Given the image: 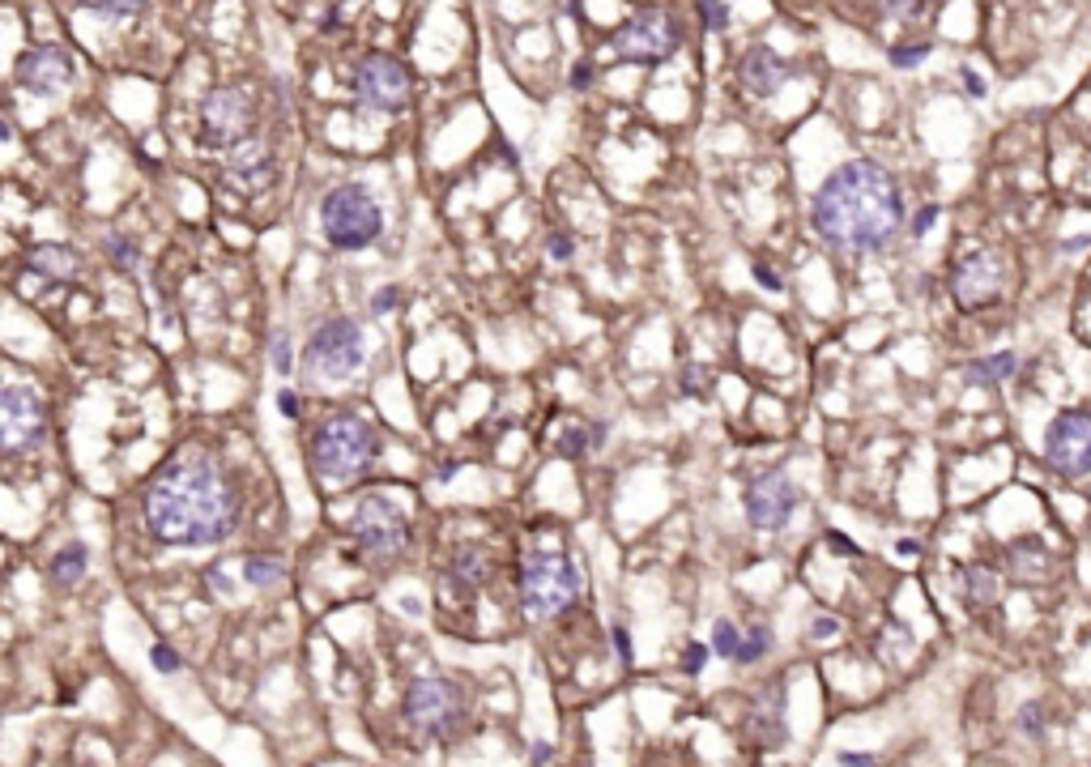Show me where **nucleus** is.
<instances>
[{
  "mask_svg": "<svg viewBox=\"0 0 1091 767\" xmlns=\"http://www.w3.org/2000/svg\"><path fill=\"white\" fill-rule=\"evenodd\" d=\"M397 304H401V290H397V286H384L380 295H371V311H376V316H389V311H393Z\"/></svg>",
  "mask_w": 1091,
  "mask_h": 767,
  "instance_id": "obj_40",
  "label": "nucleus"
},
{
  "mask_svg": "<svg viewBox=\"0 0 1091 767\" xmlns=\"http://www.w3.org/2000/svg\"><path fill=\"white\" fill-rule=\"evenodd\" d=\"M1044 555H1049V550H1044L1037 537H1028V542H1015V546H1010V571L1028 580V576H1037V571L1044 567Z\"/></svg>",
  "mask_w": 1091,
  "mask_h": 767,
  "instance_id": "obj_27",
  "label": "nucleus"
},
{
  "mask_svg": "<svg viewBox=\"0 0 1091 767\" xmlns=\"http://www.w3.org/2000/svg\"><path fill=\"white\" fill-rule=\"evenodd\" d=\"M1002 290H1006V264H1002V256L977 248V252H964L955 260L951 295H955V304L964 307V311H981V307L997 304Z\"/></svg>",
  "mask_w": 1091,
  "mask_h": 767,
  "instance_id": "obj_15",
  "label": "nucleus"
},
{
  "mask_svg": "<svg viewBox=\"0 0 1091 767\" xmlns=\"http://www.w3.org/2000/svg\"><path fill=\"white\" fill-rule=\"evenodd\" d=\"M376 457H380V435L358 413H329L307 440V460L320 482H338V486L358 482L376 465Z\"/></svg>",
  "mask_w": 1091,
  "mask_h": 767,
  "instance_id": "obj_3",
  "label": "nucleus"
},
{
  "mask_svg": "<svg viewBox=\"0 0 1091 767\" xmlns=\"http://www.w3.org/2000/svg\"><path fill=\"white\" fill-rule=\"evenodd\" d=\"M30 269H35V273H44L48 282H73V277H77V269H82V260L69 252V248L39 244V248L30 252Z\"/></svg>",
  "mask_w": 1091,
  "mask_h": 767,
  "instance_id": "obj_23",
  "label": "nucleus"
},
{
  "mask_svg": "<svg viewBox=\"0 0 1091 767\" xmlns=\"http://www.w3.org/2000/svg\"><path fill=\"white\" fill-rule=\"evenodd\" d=\"M48 440V406L35 388L26 384H9L0 393V444L4 453L22 457L30 448H39Z\"/></svg>",
  "mask_w": 1091,
  "mask_h": 767,
  "instance_id": "obj_12",
  "label": "nucleus"
},
{
  "mask_svg": "<svg viewBox=\"0 0 1091 767\" xmlns=\"http://www.w3.org/2000/svg\"><path fill=\"white\" fill-rule=\"evenodd\" d=\"M550 755H554V751H550V746H546V742H534V764H546V759H550Z\"/></svg>",
  "mask_w": 1091,
  "mask_h": 767,
  "instance_id": "obj_49",
  "label": "nucleus"
},
{
  "mask_svg": "<svg viewBox=\"0 0 1091 767\" xmlns=\"http://www.w3.org/2000/svg\"><path fill=\"white\" fill-rule=\"evenodd\" d=\"M1044 465L1075 482L1091 473V409H1062L1044 431Z\"/></svg>",
  "mask_w": 1091,
  "mask_h": 767,
  "instance_id": "obj_11",
  "label": "nucleus"
},
{
  "mask_svg": "<svg viewBox=\"0 0 1091 767\" xmlns=\"http://www.w3.org/2000/svg\"><path fill=\"white\" fill-rule=\"evenodd\" d=\"M367 367V333L354 316H333L307 337V371L316 380H354Z\"/></svg>",
  "mask_w": 1091,
  "mask_h": 767,
  "instance_id": "obj_7",
  "label": "nucleus"
},
{
  "mask_svg": "<svg viewBox=\"0 0 1091 767\" xmlns=\"http://www.w3.org/2000/svg\"><path fill=\"white\" fill-rule=\"evenodd\" d=\"M841 764L844 767H879L874 764V755H866V751H841Z\"/></svg>",
  "mask_w": 1091,
  "mask_h": 767,
  "instance_id": "obj_46",
  "label": "nucleus"
},
{
  "mask_svg": "<svg viewBox=\"0 0 1091 767\" xmlns=\"http://www.w3.org/2000/svg\"><path fill=\"white\" fill-rule=\"evenodd\" d=\"M1019 729H1023V733H1041L1044 729L1041 704H1023V708H1019Z\"/></svg>",
  "mask_w": 1091,
  "mask_h": 767,
  "instance_id": "obj_38",
  "label": "nucleus"
},
{
  "mask_svg": "<svg viewBox=\"0 0 1091 767\" xmlns=\"http://www.w3.org/2000/svg\"><path fill=\"white\" fill-rule=\"evenodd\" d=\"M887 13H895V17H908V13H921V4L925 0H879Z\"/></svg>",
  "mask_w": 1091,
  "mask_h": 767,
  "instance_id": "obj_44",
  "label": "nucleus"
},
{
  "mask_svg": "<svg viewBox=\"0 0 1091 767\" xmlns=\"http://www.w3.org/2000/svg\"><path fill=\"white\" fill-rule=\"evenodd\" d=\"M226 180L244 193H265L273 184V153L265 141H240L235 150L226 153Z\"/></svg>",
  "mask_w": 1091,
  "mask_h": 767,
  "instance_id": "obj_18",
  "label": "nucleus"
},
{
  "mask_svg": "<svg viewBox=\"0 0 1091 767\" xmlns=\"http://www.w3.org/2000/svg\"><path fill=\"white\" fill-rule=\"evenodd\" d=\"M354 95H358V107H363V111L401 115L405 102H409V95H414V77H409V69L401 64L397 55L371 51V55H363L358 69H354Z\"/></svg>",
  "mask_w": 1091,
  "mask_h": 767,
  "instance_id": "obj_9",
  "label": "nucleus"
},
{
  "mask_svg": "<svg viewBox=\"0 0 1091 767\" xmlns=\"http://www.w3.org/2000/svg\"><path fill=\"white\" fill-rule=\"evenodd\" d=\"M895 550H899V555H904V559H912V555H917V542H899V546H895Z\"/></svg>",
  "mask_w": 1091,
  "mask_h": 767,
  "instance_id": "obj_51",
  "label": "nucleus"
},
{
  "mask_svg": "<svg viewBox=\"0 0 1091 767\" xmlns=\"http://www.w3.org/2000/svg\"><path fill=\"white\" fill-rule=\"evenodd\" d=\"M244 580H248L252 589H273V584L286 580V562L273 559V555H252L244 562Z\"/></svg>",
  "mask_w": 1091,
  "mask_h": 767,
  "instance_id": "obj_25",
  "label": "nucleus"
},
{
  "mask_svg": "<svg viewBox=\"0 0 1091 767\" xmlns=\"http://www.w3.org/2000/svg\"><path fill=\"white\" fill-rule=\"evenodd\" d=\"M836 631H841V622H836L832 614H823V618H814V622H810V631H806V635H810V640H832Z\"/></svg>",
  "mask_w": 1091,
  "mask_h": 767,
  "instance_id": "obj_41",
  "label": "nucleus"
},
{
  "mask_svg": "<svg viewBox=\"0 0 1091 767\" xmlns=\"http://www.w3.org/2000/svg\"><path fill=\"white\" fill-rule=\"evenodd\" d=\"M401 713H405V725L431 742H452L465 733V720H469V704H465V691L452 682V678H440V673H427V678H414L405 686V700H401Z\"/></svg>",
  "mask_w": 1091,
  "mask_h": 767,
  "instance_id": "obj_5",
  "label": "nucleus"
},
{
  "mask_svg": "<svg viewBox=\"0 0 1091 767\" xmlns=\"http://www.w3.org/2000/svg\"><path fill=\"white\" fill-rule=\"evenodd\" d=\"M240 486L205 448H184L146 486L142 516L162 546H218L240 529Z\"/></svg>",
  "mask_w": 1091,
  "mask_h": 767,
  "instance_id": "obj_1",
  "label": "nucleus"
},
{
  "mask_svg": "<svg viewBox=\"0 0 1091 767\" xmlns=\"http://www.w3.org/2000/svg\"><path fill=\"white\" fill-rule=\"evenodd\" d=\"M746 733L768 751L785 742V691H781V682H772V686H763L755 695V704L746 708Z\"/></svg>",
  "mask_w": 1091,
  "mask_h": 767,
  "instance_id": "obj_19",
  "label": "nucleus"
},
{
  "mask_svg": "<svg viewBox=\"0 0 1091 767\" xmlns=\"http://www.w3.org/2000/svg\"><path fill=\"white\" fill-rule=\"evenodd\" d=\"M797 504H801V491H797L785 473H772V469H768V473H755L743 491L746 520H750V529H763V533L785 529V524L794 520Z\"/></svg>",
  "mask_w": 1091,
  "mask_h": 767,
  "instance_id": "obj_14",
  "label": "nucleus"
},
{
  "mask_svg": "<svg viewBox=\"0 0 1091 767\" xmlns=\"http://www.w3.org/2000/svg\"><path fill=\"white\" fill-rule=\"evenodd\" d=\"M930 55V44H912V48H892V64L895 69H912Z\"/></svg>",
  "mask_w": 1091,
  "mask_h": 767,
  "instance_id": "obj_35",
  "label": "nucleus"
},
{
  "mask_svg": "<svg viewBox=\"0 0 1091 767\" xmlns=\"http://www.w3.org/2000/svg\"><path fill=\"white\" fill-rule=\"evenodd\" d=\"M86 9L107 13V17H133L137 9H146V0H82Z\"/></svg>",
  "mask_w": 1091,
  "mask_h": 767,
  "instance_id": "obj_32",
  "label": "nucleus"
},
{
  "mask_svg": "<svg viewBox=\"0 0 1091 767\" xmlns=\"http://www.w3.org/2000/svg\"><path fill=\"white\" fill-rule=\"evenodd\" d=\"M320 235L338 252H363L384 235V209L363 184H338L320 201Z\"/></svg>",
  "mask_w": 1091,
  "mask_h": 767,
  "instance_id": "obj_4",
  "label": "nucleus"
},
{
  "mask_svg": "<svg viewBox=\"0 0 1091 767\" xmlns=\"http://www.w3.org/2000/svg\"><path fill=\"white\" fill-rule=\"evenodd\" d=\"M738 648H743V631L734 622H716L712 627V653L725 657V661H738Z\"/></svg>",
  "mask_w": 1091,
  "mask_h": 767,
  "instance_id": "obj_30",
  "label": "nucleus"
},
{
  "mask_svg": "<svg viewBox=\"0 0 1091 767\" xmlns=\"http://www.w3.org/2000/svg\"><path fill=\"white\" fill-rule=\"evenodd\" d=\"M252 124H256L252 99L235 86H222L200 102V141L213 150H235L240 141H248Z\"/></svg>",
  "mask_w": 1091,
  "mask_h": 767,
  "instance_id": "obj_13",
  "label": "nucleus"
},
{
  "mask_svg": "<svg viewBox=\"0 0 1091 767\" xmlns=\"http://www.w3.org/2000/svg\"><path fill=\"white\" fill-rule=\"evenodd\" d=\"M350 537L371 562H393L405 555L409 542V520L405 508L389 495H367L350 516Z\"/></svg>",
  "mask_w": 1091,
  "mask_h": 767,
  "instance_id": "obj_8",
  "label": "nucleus"
},
{
  "mask_svg": "<svg viewBox=\"0 0 1091 767\" xmlns=\"http://www.w3.org/2000/svg\"><path fill=\"white\" fill-rule=\"evenodd\" d=\"M772 648V627L768 622H750V631L743 635V648H738V661L734 665H755L768 657Z\"/></svg>",
  "mask_w": 1091,
  "mask_h": 767,
  "instance_id": "obj_28",
  "label": "nucleus"
},
{
  "mask_svg": "<svg viewBox=\"0 0 1091 767\" xmlns=\"http://www.w3.org/2000/svg\"><path fill=\"white\" fill-rule=\"evenodd\" d=\"M102 252L111 256V264L124 269V273H133V269L142 264V252H137L133 239H124V235H107V239H102Z\"/></svg>",
  "mask_w": 1091,
  "mask_h": 767,
  "instance_id": "obj_29",
  "label": "nucleus"
},
{
  "mask_svg": "<svg viewBox=\"0 0 1091 767\" xmlns=\"http://www.w3.org/2000/svg\"><path fill=\"white\" fill-rule=\"evenodd\" d=\"M703 375H708L703 367H683L678 380H683V393H687V397H703Z\"/></svg>",
  "mask_w": 1091,
  "mask_h": 767,
  "instance_id": "obj_39",
  "label": "nucleus"
},
{
  "mask_svg": "<svg viewBox=\"0 0 1091 767\" xmlns=\"http://www.w3.org/2000/svg\"><path fill=\"white\" fill-rule=\"evenodd\" d=\"M149 665H154L158 673H180V669H184L180 653H175V648H167V644H154V648H149Z\"/></svg>",
  "mask_w": 1091,
  "mask_h": 767,
  "instance_id": "obj_34",
  "label": "nucleus"
},
{
  "mask_svg": "<svg viewBox=\"0 0 1091 767\" xmlns=\"http://www.w3.org/2000/svg\"><path fill=\"white\" fill-rule=\"evenodd\" d=\"M1015 367H1019V358L1010 355V350H997L990 358H972L964 367V380L977 384V388H993V384H1006L1015 375Z\"/></svg>",
  "mask_w": 1091,
  "mask_h": 767,
  "instance_id": "obj_22",
  "label": "nucleus"
},
{
  "mask_svg": "<svg viewBox=\"0 0 1091 767\" xmlns=\"http://www.w3.org/2000/svg\"><path fill=\"white\" fill-rule=\"evenodd\" d=\"M269 358H273V371H278V375H291L295 358H291V337H286V333H273V346H269Z\"/></svg>",
  "mask_w": 1091,
  "mask_h": 767,
  "instance_id": "obj_33",
  "label": "nucleus"
},
{
  "mask_svg": "<svg viewBox=\"0 0 1091 767\" xmlns=\"http://www.w3.org/2000/svg\"><path fill=\"white\" fill-rule=\"evenodd\" d=\"M605 440V422H593V426H572V431H563V440H559V453L563 457H580V453H589Z\"/></svg>",
  "mask_w": 1091,
  "mask_h": 767,
  "instance_id": "obj_26",
  "label": "nucleus"
},
{
  "mask_svg": "<svg viewBox=\"0 0 1091 767\" xmlns=\"http://www.w3.org/2000/svg\"><path fill=\"white\" fill-rule=\"evenodd\" d=\"M810 226L823 244L841 252L887 248L904 226V197L887 166L870 158H853L836 166L810 201Z\"/></svg>",
  "mask_w": 1091,
  "mask_h": 767,
  "instance_id": "obj_2",
  "label": "nucleus"
},
{
  "mask_svg": "<svg viewBox=\"0 0 1091 767\" xmlns=\"http://www.w3.org/2000/svg\"><path fill=\"white\" fill-rule=\"evenodd\" d=\"M750 273L759 277V286H763V290H781V277H776V273H772V269H768L763 260H755V264H750Z\"/></svg>",
  "mask_w": 1091,
  "mask_h": 767,
  "instance_id": "obj_45",
  "label": "nucleus"
},
{
  "mask_svg": "<svg viewBox=\"0 0 1091 767\" xmlns=\"http://www.w3.org/2000/svg\"><path fill=\"white\" fill-rule=\"evenodd\" d=\"M699 22H703L708 35L730 30V4L725 0H699Z\"/></svg>",
  "mask_w": 1091,
  "mask_h": 767,
  "instance_id": "obj_31",
  "label": "nucleus"
},
{
  "mask_svg": "<svg viewBox=\"0 0 1091 767\" xmlns=\"http://www.w3.org/2000/svg\"><path fill=\"white\" fill-rule=\"evenodd\" d=\"M73 77H77V60L56 44H39V48L22 51V60H17V86L30 95H44V99L64 95L73 86Z\"/></svg>",
  "mask_w": 1091,
  "mask_h": 767,
  "instance_id": "obj_16",
  "label": "nucleus"
},
{
  "mask_svg": "<svg viewBox=\"0 0 1091 767\" xmlns=\"http://www.w3.org/2000/svg\"><path fill=\"white\" fill-rule=\"evenodd\" d=\"M278 409H282L286 418H298V397L291 393V388H282V393H278Z\"/></svg>",
  "mask_w": 1091,
  "mask_h": 767,
  "instance_id": "obj_48",
  "label": "nucleus"
},
{
  "mask_svg": "<svg viewBox=\"0 0 1091 767\" xmlns=\"http://www.w3.org/2000/svg\"><path fill=\"white\" fill-rule=\"evenodd\" d=\"M939 213H943V209H939V205H925V209H921V213H917V218H912V235H917V239H921V235H925V231H930V226H934V222H939Z\"/></svg>",
  "mask_w": 1091,
  "mask_h": 767,
  "instance_id": "obj_43",
  "label": "nucleus"
},
{
  "mask_svg": "<svg viewBox=\"0 0 1091 767\" xmlns=\"http://www.w3.org/2000/svg\"><path fill=\"white\" fill-rule=\"evenodd\" d=\"M86 567H90L86 546H82V542H69V546L51 559V576H56V584L73 589V584H82V580H86Z\"/></svg>",
  "mask_w": 1091,
  "mask_h": 767,
  "instance_id": "obj_24",
  "label": "nucleus"
},
{
  "mask_svg": "<svg viewBox=\"0 0 1091 767\" xmlns=\"http://www.w3.org/2000/svg\"><path fill=\"white\" fill-rule=\"evenodd\" d=\"M448 580H452L456 589H465V593L482 589V584L491 580V555H487V550H474V546L456 550L452 562H448Z\"/></svg>",
  "mask_w": 1091,
  "mask_h": 767,
  "instance_id": "obj_21",
  "label": "nucleus"
},
{
  "mask_svg": "<svg viewBox=\"0 0 1091 767\" xmlns=\"http://www.w3.org/2000/svg\"><path fill=\"white\" fill-rule=\"evenodd\" d=\"M708 653H712V644H687V653H683V673H699L703 665H708Z\"/></svg>",
  "mask_w": 1091,
  "mask_h": 767,
  "instance_id": "obj_36",
  "label": "nucleus"
},
{
  "mask_svg": "<svg viewBox=\"0 0 1091 767\" xmlns=\"http://www.w3.org/2000/svg\"><path fill=\"white\" fill-rule=\"evenodd\" d=\"M585 593L580 567L567 555L554 550H534L520 562V602L534 618H554V614L572 610Z\"/></svg>",
  "mask_w": 1091,
  "mask_h": 767,
  "instance_id": "obj_6",
  "label": "nucleus"
},
{
  "mask_svg": "<svg viewBox=\"0 0 1091 767\" xmlns=\"http://www.w3.org/2000/svg\"><path fill=\"white\" fill-rule=\"evenodd\" d=\"M789 77H794V69L768 48V44H755V48L743 51V60H738V82H743L746 95H755V99H772Z\"/></svg>",
  "mask_w": 1091,
  "mask_h": 767,
  "instance_id": "obj_17",
  "label": "nucleus"
},
{
  "mask_svg": "<svg viewBox=\"0 0 1091 767\" xmlns=\"http://www.w3.org/2000/svg\"><path fill=\"white\" fill-rule=\"evenodd\" d=\"M589 82H593V69H589V64H576V69H572V90H589Z\"/></svg>",
  "mask_w": 1091,
  "mask_h": 767,
  "instance_id": "obj_47",
  "label": "nucleus"
},
{
  "mask_svg": "<svg viewBox=\"0 0 1091 767\" xmlns=\"http://www.w3.org/2000/svg\"><path fill=\"white\" fill-rule=\"evenodd\" d=\"M610 640H614V648H618V661L623 665L636 661V653H632V635H627V627H623V622H614V627H610Z\"/></svg>",
  "mask_w": 1091,
  "mask_h": 767,
  "instance_id": "obj_37",
  "label": "nucleus"
},
{
  "mask_svg": "<svg viewBox=\"0 0 1091 767\" xmlns=\"http://www.w3.org/2000/svg\"><path fill=\"white\" fill-rule=\"evenodd\" d=\"M610 48L627 64H661L665 55H674V48H678V22L661 4H648L632 22H623L614 30Z\"/></svg>",
  "mask_w": 1091,
  "mask_h": 767,
  "instance_id": "obj_10",
  "label": "nucleus"
},
{
  "mask_svg": "<svg viewBox=\"0 0 1091 767\" xmlns=\"http://www.w3.org/2000/svg\"><path fill=\"white\" fill-rule=\"evenodd\" d=\"M959 589H964V606H968V610H990L993 602H997L1002 580H997V571H993V567H985V562H972V567H964V571H959Z\"/></svg>",
  "mask_w": 1091,
  "mask_h": 767,
  "instance_id": "obj_20",
  "label": "nucleus"
},
{
  "mask_svg": "<svg viewBox=\"0 0 1091 767\" xmlns=\"http://www.w3.org/2000/svg\"><path fill=\"white\" fill-rule=\"evenodd\" d=\"M546 248H550V260H559V264H567V260H572V239H567V235H559V231L546 239Z\"/></svg>",
  "mask_w": 1091,
  "mask_h": 767,
  "instance_id": "obj_42",
  "label": "nucleus"
},
{
  "mask_svg": "<svg viewBox=\"0 0 1091 767\" xmlns=\"http://www.w3.org/2000/svg\"><path fill=\"white\" fill-rule=\"evenodd\" d=\"M964 82H968V90H972V95H985V86L977 82V73H964Z\"/></svg>",
  "mask_w": 1091,
  "mask_h": 767,
  "instance_id": "obj_50",
  "label": "nucleus"
}]
</instances>
